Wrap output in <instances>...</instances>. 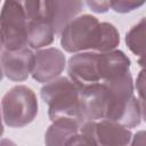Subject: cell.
<instances>
[{
	"instance_id": "17",
	"label": "cell",
	"mask_w": 146,
	"mask_h": 146,
	"mask_svg": "<svg viewBox=\"0 0 146 146\" xmlns=\"http://www.w3.org/2000/svg\"><path fill=\"white\" fill-rule=\"evenodd\" d=\"M66 146H96V145L94 144V141H92L87 135H84V133L81 132V130H80V132H79L78 135H75V136L67 143Z\"/></svg>"
},
{
	"instance_id": "19",
	"label": "cell",
	"mask_w": 146,
	"mask_h": 146,
	"mask_svg": "<svg viewBox=\"0 0 146 146\" xmlns=\"http://www.w3.org/2000/svg\"><path fill=\"white\" fill-rule=\"evenodd\" d=\"M129 146H146V130L137 131L132 136Z\"/></svg>"
},
{
	"instance_id": "16",
	"label": "cell",
	"mask_w": 146,
	"mask_h": 146,
	"mask_svg": "<svg viewBox=\"0 0 146 146\" xmlns=\"http://www.w3.org/2000/svg\"><path fill=\"white\" fill-rule=\"evenodd\" d=\"M135 87L138 94V100L140 104V108L143 111L146 108V71L145 70H141L138 73Z\"/></svg>"
},
{
	"instance_id": "18",
	"label": "cell",
	"mask_w": 146,
	"mask_h": 146,
	"mask_svg": "<svg viewBox=\"0 0 146 146\" xmlns=\"http://www.w3.org/2000/svg\"><path fill=\"white\" fill-rule=\"evenodd\" d=\"M86 5L91 11L97 14H104L111 8V1H87Z\"/></svg>"
},
{
	"instance_id": "8",
	"label": "cell",
	"mask_w": 146,
	"mask_h": 146,
	"mask_svg": "<svg viewBox=\"0 0 146 146\" xmlns=\"http://www.w3.org/2000/svg\"><path fill=\"white\" fill-rule=\"evenodd\" d=\"M82 121H100L106 119L108 108V89L105 83H95L82 88L80 97Z\"/></svg>"
},
{
	"instance_id": "2",
	"label": "cell",
	"mask_w": 146,
	"mask_h": 146,
	"mask_svg": "<svg viewBox=\"0 0 146 146\" xmlns=\"http://www.w3.org/2000/svg\"><path fill=\"white\" fill-rule=\"evenodd\" d=\"M103 83L108 89V108L105 120L116 122L128 129L137 127L141 121V108L133 94L131 73Z\"/></svg>"
},
{
	"instance_id": "11",
	"label": "cell",
	"mask_w": 146,
	"mask_h": 146,
	"mask_svg": "<svg viewBox=\"0 0 146 146\" xmlns=\"http://www.w3.org/2000/svg\"><path fill=\"white\" fill-rule=\"evenodd\" d=\"M83 7L82 1H68V0H46L47 19L50 22L55 30L56 35H60L64 29L78 17V14Z\"/></svg>"
},
{
	"instance_id": "12",
	"label": "cell",
	"mask_w": 146,
	"mask_h": 146,
	"mask_svg": "<svg viewBox=\"0 0 146 146\" xmlns=\"http://www.w3.org/2000/svg\"><path fill=\"white\" fill-rule=\"evenodd\" d=\"M82 122L73 117H60L52 121L44 135L46 146H66L80 132Z\"/></svg>"
},
{
	"instance_id": "10",
	"label": "cell",
	"mask_w": 146,
	"mask_h": 146,
	"mask_svg": "<svg viewBox=\"0 0 146 146\" xmlns=\"http://www.w3.org/2000/svg\"><path fill=\"white\" fill-rule=\"evenodd\" d=\"M130 59L122 50L96 52L95 73L98 83L107 82L129 73Z\"/></svg>"
},
{
	"instance_id": "21",
	"label": "cell",
	"mask_w": 146,
	"mask_h": 146,
	"mask_svg": "<svg viewBox=\"0 0 146 146\" xmlns=\"http://www.w3.org/2000/svg\"><path fill=\"white\" fill-rule=\"evenodd\" d=\"M138 64H139V66H140L143 70L146 71V54L143 55V56H140V57L138 58Z\"/></svg>"
},
{
	"instance_id": "1",
	"label": "cell",
	"mask_w": 146,
	"mask_h": 146,
	"mask_svg": "<svg viewBox=\"0 0 146 146\" xmlns=\"http://www.w3.org/2000/svg\"><path fill=\"white\" fill-rule=\"evenodd\" d=\"M120 43L116 27L97 17L84 14L74 18L60 34V46L66 52L84 51L107 52L115 50Z\"/></svg>"
},
{
	"instance_id": "6",
	"label": "cell",
	"mask_w": 146,
	"mask_h": 146,
	"mask_svg": "<svg viewBox=\"0 0 146 146\" xmlns=\"http://www.w3.org/2000/svg\"><path fill=\"white\" fill-rule=\"evenodd\" d=\"M81 132L87 135L96 146H129L133 136L130 129L110 120L84 122Z\"/></svg>"
},
{
	"instance_id": "13",
	"label": "cell",
	"mask_w": 146,
	"mask_h": 146,
	"mask_svg": "<svg viewBox=\"0 0 146 146\" xmlns=\"http://www.w3.org/2000/svg\"><path fill=\"white\" fill-rule=\"evenodd\" d=\"M55 30L47 21H31L27 27V46L31 49L40 50L52 43Z\"/></svg>"
},
{
	"instance_id": "20",
	"label": "cell",
	"mask_w": 146,
	"mask_h": 146,
	"mask_svg": "<svg viewBox=\"0 0 146 146\" xmlns=\"http://www.w3.org/2000/svg\"><path fill=\"white\" fill-rule=\"evenodd\" d=\"M0 146H17L13 140L7 139V138H2L0 141Z\"/></svg>"
},
{
	"instance_id": "7",
	"label": "cell",
	"mask_w": 146,
	"mask_h": 146,
	"mask_svg": "<svg viewBox=\"0 0 146 146\" xmlns=\"http://www.w3.org/2000/svg\"><path fill=\"white\" fill-rule=\"evenodd\" d=\"M66 66L64 52L57 48H43L34 52L32 78L40 83H49L59 78Z\"/></svg>"
},
{
	"instance_id": "5",
	"label": "cell",
	"mask_w": 146,
	"mask_h": 146,
	"mask_svg": "<svg viewBox=\"0 0 146 146\" xmlns=\"http://www.w3.org/2000/svg\"><path fill=\"white\" fill-rule=\"evenodd\" d=\"M29 22L23 2L5 1L0 15L1 50L15 51L27 46Z\"/></svg>"
},
{
	"instance_id": "22",
	"label": "cell",
	"mask_w": 146,
	"mask_h": 146,
	"mask_svg": "<svg viewBox=\"0 0 146 146\" xmlns=\"http://www.w3.org/2000/svg\"><path fill=\"white\" fill-rule=\"evenodd\" d=\"M141 119H144V121H146V108L141 111Z\"/></svg>"
},
{
	"instance_id": "4",
	"label": "cell",
	"mask_w": 146,
	"mask_h": 146,
	"mask_svg": "<svg viewBox=\"0 0 146 146\" xmlns=\"http://www.w3.org/2000/svg\"><path fill=\"white\" fill-rule=\"evenodd\" d=\"M2 121L9 128H23L38 114V99L34 91L26 86H15L1 100Z\"/></svg>"
},
{
	"instance_id": "9",
	"label": "cell",
	"mask_w": 146,
	"mask_h": 146,
	"mask_svg": "<svg viewBox=\"0 0 146 146\" xmlns=\"http://www.w3.org/2000/svg\"><path fill=\"white\" fill-rule=\"evenodd\" d=\"M0 63L5 78L15 82L25 81L33 71L34 52L29 47L15 51L1 50Z\"/></svg>"
},
{
	"instance_id": "15",
	"label": "cell",
	"mask_w": 146,
	"mask_h": 146,
	"mask_svg": "<svg viewBox=\"0 0 146 146\" xmlns=\"http://www.w3.org/2000/svg\"><path fill=\"white\" fill-rule=\"evenodd\" d=\"M143 5H145L144 1L138 2V1H128V0H115V1H111V9H113L115 13H120V14H125V13H130L139 7H141Z\"/></svg>"
},
{
	"instance_id": "14",
	"label": "cell",
	"mask_w": 146,
	"mask_h": 146,
	"mask_svg": "<svg viewBox=\"0 0 146 146\" xmlns=\"http://www.w3.org/2000/svg\"><path fill=\"white\" fill-rule=\"evenodd\" d=\"M125 43L136 56L140 57L146 54V16L127 32Z\"/></svg>"
},
{
	"instance_id": "3",
	"label": "cell",
	"mask_w": 146,
	"mask_h": 146,
	"mask_svg": "<svg viewBox=\"0 0 146 146\" xmlns=\"http://www.w3.org/2000/svg\"><path fill=\"white\" fill-rule=\"evenodd\" d=\"M81 91L82 87L68 76H59L46 83L40 89V95L48 105L49 119L55 121L60 117H73L83 123L80 106Z\"/></svg>"
}]
</instances>
